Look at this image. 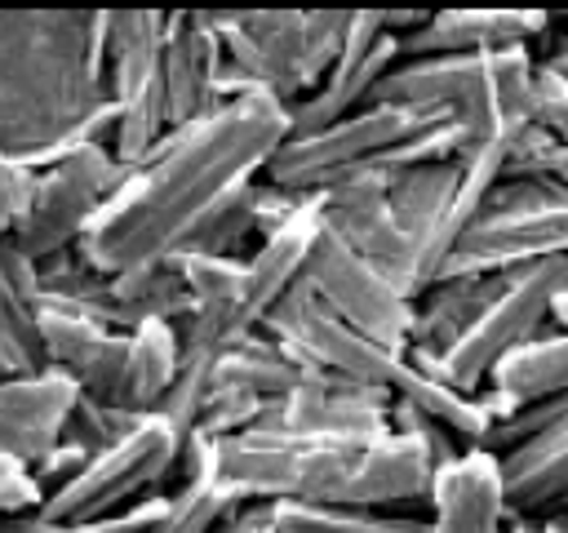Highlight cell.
<instances>
[{
	"instance_id": "26",
	"label": "cell",
	"mask_w": 568,
	"mask_h": 533,
	"mask_svg": "<svg viewBox=\"0 0 568 533\" xmlns=\"http://www.w3.org/2000/svg\"><path fill=\"white\" fill-rule=\"evenodd\" d=\"M186 338L169 320H146L129 333V360H124V382H120V409L129 413H155L169 386L182 373Z\"/></svg>"
},
{
	"instance_id": "6",
	"label": "cell",
	"mask_w": 568,
	"mask_h": 533,
	"mask_svg": "<svg viewBox=\"0 0 568 533\" xmlns=\"http://www.w3.org/2000/svg\"><path fill=\"white\" fill-rule=\"evenodd\" d=\"M124 178H129V169L102 142H80L71 151H62L49 169H36L27 209L9 240L36 262L80 249L84 231L93 227V218L120 191Z\"/></svg>"
},
{
	"instance_id": "1",
	"label": "cell",
	"mask_w": 568,
	"mask_h": 533,
	"mask_svg": "<svg viewBox=\"0 0 568 533\" xmlns=\"http://www.w3.org/2000/svg\"><path fill=\"white\" fill-rule=\"evenodd\" d=\"M293 133L288 102L253 93L173 129L102 204L80 240V258L102 275L173 262L195 227L244 182H257Z\"/></svg>"
},
{
	"instance_id": "2",
	"label": "cell",
	"mask_w": 568,
	"mask_h": 533,
	"mask_svg": "<svg viewBox=\"0 0 568 533\" xmlns=\"http://www.w3.org/2000/svg\"><path fill=\"white\" fill-rule=\"evenodd\" d=\"M106 9H0V151L49 169L80 142L111 147Z\"/></svg>"
},
{
	"instance_id": "19",
	"label": "cell",
	"mask_w": 568,
	"mask_h": 533,
	"mask_svg": "<svg viewBox=\"0 0 568 533\" xmlns=\"http://www.w3.org/2000/svg\"><path fill=\"white\" fill-rule=\"evenodd\" d=\"M430 533H501L510 515L506 484H501V457L488 449H466L453 466L435 475L430 489Z\"/></svg>"
},
{
	"instance_id": "20",
	"label": "cell",
	"mask_w": 568,
	"mask_h": 533,
	"mask_svg": "<svg viewBox=\"0 0 568 533\" xmlns=\"http://www.w3.org/2000/svg\"><path fill=\"white\" fill-rule=\"evenodd\" d=\"M550 22L546 9H435L426 27L404 36V58H439V53H488L515 49L541 36Z\"/></svg>"
},
{
	"instance_id": "35",
	"label": "cell",
	"mask_w": 568,
	"mask_h": 533,
	"mask_svg": "<svg viewBox=\"0 0 568 533\" xmlns=\"http://www.w3.org/2000/svg\"><path fill=\"white\" fill-rule=\"evenodd\" d=\"M31 182H36V169H27L18 155L0 151V240L13 235V227H18L22 209H27Z\"/></svg>"
},
{
	"instance_id": "32",
	"label": "cell",
	"mask_w": 568,
	"mask_h": 533,
	"mask_svg": "<svg viewBox=\"0 0 568 533\" xmlns=\"http://www.w3.org/2000/svg\"><path fill=\"white\" fill-rule=\"evenodd\" d=\"M257 195L262 182H244L240 191H231L186 240L182 253H209V258H240L244 240L257 235Z\"/></svg>"
},
{
	"instance_id": "3",
	"label": "cell",
	"mask_w": 568,
	"mask_h": 533,
	"mask_svg": "<svg viewBox=\"0 0 568 533\" xmlns=\"http://www.w3.org/2000/svg\"><path fill=\"white\" fill-rule=\"evenodd\" d=\"M368 440L293 435V431H240L209 435L217 480L235 502H337Z\"/></svg>"
},
{
	"instance_id": "23",
	"label": "cell",
	"mask_w": 568,
	"mask_h": 533,
	"mask_svg": "<svg viewBox=\"0 0 568 533\" xmlns=\"http://www.w3.org/2000/svg\"><path fill=\"white\" fill-rule=\"evenodd\" d=\"M169 13L160 9H111L106 13V98L120 107L164 71Z\"/></svg>"
},
{
	"instance_id": "37",
	"label": "cell",
	"mask_w": 568,
	"mask_h": 533,
	"mask_svg": "<svg viewBox=\"0 0 568 533\" xmlns=\"http://www.w3.org/2000/svg\"><path fill=\"white\" fill-rule=\"evenodd\" d=\"M44 506V489L31 471H0V520L4 515H31Z\"/></svg>"
},
{
	"instance_id": "15",
	"label": "cell",
	"mask_w": 568,
	"mask_h": 533,
	"mask_svg": "<svg viewBox=\"0 0 568 533\" xmlns=\"http://www.w3.org/2000/svg\"><path fill=\"white\" fill-rule=\"evenodd\" d=\"M390 386L351 382L337 373H306L284 400H266L257 426L293 431V435H342V440H373L390 431Z\"/></svg>"
},
{
	"instance_id": "24",
	"label": "cell",
	"mask_w": 568,
	"mask_h": 533,
	"mask_svg": "<svg viewBox=\"0 0 568 533\" xmlns=\"http://www.w3.org/2000/svg\"><path fill=\"white\" fill-rule=\"evenodd\" d=\"M501 484L510 515H532L555 502H568V418L532 444L501 453Z\"/></svg>"
},
{
	"instance_id": "30",
	"label": "cell",
	"mask_w": 568,
	"mask_h": 533,
	"mask_svg": "<svg viewBox=\"0 0 568 533\" xmlns=\"http://www.w3.org/2000/svg\"><path fill=\"white\" fill-rule=\"evenodd\" d=\"M275 533H430V520L328 502H275Z\"/></svg>"
},
{
	"instance_id": "40",
	"label": "cell",
	"mask_w": 568,
	"mask_h": 533,
	"mask_svg": "<svg viewBox=\"0 0 568 533\" xmlns=\"http://www.w3.org/2000/svg\"><path fill=\"white\" fill-rule=\"evenodd\" d=\"M0 533H102V524H53L40 511H31V515H4Z\"/></svg>"
},
{
	"instance_id": "25",
	"label": "cell",
	"mask_w": 568,
	"mask_h": 533,
	"mask_svg": "<svg viewBox=\"0 0 568 533\" xmlns=\"http://www.w3.org/2000/svg\"><path fill=\"white\" fill-rule=\"evenodd\" d=\"M493 289H497V275H453V280H435V284L413 302L408 351L448 355L453 342L479 320V311L488 306Z\"/></svg>"
},
{
	"instance_id": "29",
	"label": "cell",
	"mask_w": 568,
	"mask_h": 533,
	"mask_svg": "<svg viewBox=\"0 0 568 533\" xmlns=\"http://www.w3.org/2000/svg\"><path fill=\"white\" fill-rule=\"evenodd\" d=\"M213 378L226 382V386H244V391H253L257 400H284V395L306 378V369H302L275 338L248 333V338H240L235 346H226V351L213 360Z\"/></svg>"
},
{
	"instance_id": "27",
	"label": "cell",
	"mask_w": 568,
	"mask_h": 533,
	"mask_svg": "<svg viewBox=\"0 0 568 533\" xmlns=\"http://www.w3.org/2000/svg\"><path fill=\"white\" fill-rule=\"evenodd\" d=\"M178 471H182V484L169 493V511H164V520H160L155 533H213L240 502L217 480L209 435L195 431L182 444V466Z\"/></svg>"
},
{
	"instance_id": "8",
	"label": "cell",
	"mask_w": 568,
	"mask_h": 533,
	"mask_svg": "<svg viewBox=\"0 0 568 533\" xmlns=\"http://www.w3.org/2000/svg\"><path fill=\"white\" fill-rule=\"evenodd\" d=\"M178 466H182V435L169 426V418L146 413L124 440H115L111 449L93 453L89 466L71 484L49 493L40 515L53 520V524L106 520V515L133 506V497L138 502H142V493L151 497V489L160 480H169Z\"/></svg>"
},
{
	"instance_id": "11",
	"label": "cell",
	"mask_w": 568,
	"mask_h": 533,
	"mask_svg": "<svg viewBox=\"0 0 568 533\" xmlns=\"http://www.w3.org/2000/svg\"><path fill=\"white\" fill-rule=\"evenodd\" d=\"M302 280L311 284V293L342 315L351 329H359L364 338L382 342L386 351H408V333H413V298H404L377 266H368L328 222L315 235V249L306 258Z\"/></svg>"
},
{
	"instance_id": "7",
	"label": "cell",
	"mask_w": 568,
	"mask_h": 533,
	"mask_svg": "<svg viewBox=\"0 0 568 533\" xmlns=\"http://www.w3.org/2000/svg\"><path fill=\"white\" fill-rule=\"evenodd\" d=\"M368 107H413L430 115H448L462 133V155L515 138L501 129L497 111V62L488 53H439V58H404L373 89ZM457 155V160H462Z\"/></svg>"
},
{
	"instance_id": "36",
	"label": "cell",
	"mask_w": 568,
	"mask_h": 533,
	"mask_svg": "<svg viewBox=\"0 0 568 533\" xmlns=\"http://www.w3.org/2000/svg\"><path fill=\"white\" fill-rule=\"evenodd\" d=\"M89 457H93V453H84L80 444H67V440H62V444H58V449H53V453L31 471V475L40 480V489H44V497H49V493H58L62 484H71V480L89 466Z\"/></svg>"
},
{
	"instance_id": "28",
	"label": "cell",
	"mask_w": 568,
	"mask_h": 533,
	"mask_svg": "<svg viewBox=\"0 0 568 533\" xmlns=\"http://www.w3.org/2000/svg\"><path fill=\"white\" fill-rule=\"evenodd\" d=\"M390 391H395V400H404L408 409H417V413H426L430 422H439L444 431H453L466 449H484L488 435H493V426H497L493 413H488V404H484L479 395H466V391H457L453 382H444V378L417 369L408 355H404V369L395 373Z\"/></svg>"
},
{
	"instance_id": "13",
	"label": "cell",
	"mask_w": 568,
	"mask_h": 533,
	"mask_svg": "<svg viewBox=\"0 0 568 533\" xmlns=\"http://www.w3.org/2000/svg\"><path fill=\"white\" fill-rule=\"evenodd\" d=\"M226 62L253 76L280 102H302L315 93L311 36L302 9H209Z\"/></svg>"
},
{
	"instance_id": "9",
	"label": "cell",
	"mask_w": 568,
	"mask_h": 533,
	"mask_svg": "<svg viewBox=\"0 0 568 533\" xmlns=\"http://www.w3.org/2000/svg\"><path fill=\"white\" fill-rule=\"evenodd\" d=\"M430 120H439V115L413 111V107H359L355 115H346V120H337L328 129L288 133L280 142V151L271 155L262 182H271L280 191H293V195H315L333 178H342L355 164L382 155L386 147H395L399 138L417 133Z\"/></svg>"
},
{
	"instance_id": "16",
	"label": "cell",
	"mask_w": 568,
	"mask_h": 533,
	"mask_svg": "<svg viewBox=\"0 0 568 533\" xmlns=\"http://www.w3.org/2000/svg\"><path fill=\"white\" fill-rule=\"evenodd\" d=\"M75 400H80V386L58 369H44L36 378H4L0 382V449L18 466L36 471L62 444Z\"/></svg>"
},
{
	"instance_id": "31",
	"label": "cell",
	"mask_w": 568,
	"mask_h": 533,
	"mask_svg": "<svg viewBox=\"0 0 568 533\" xmlns=\"http://www.w3.org/2000/svg\"><path fill=\"white\" fill-rule=\"evenodd\" d=\"M44 369H49V355L40 338V306L0 280V382L36 378Z\"/></svg>"
},
{
	"instance_id": "17",
	"label": "cell",
	"mask_w": 568,
	"mask_h": 533,
	"mask_svg": "<svg viewBox=\"0 0 568 533\" xmlns=\"http://www.w3.org/2000/svg\"><path fill=\"white\" fill-rule=\"evenodd\" d=\"M40 338H44L49 369L67 373L93 400H106V404L120 400L129 333H115L67 306H40Z\"/></svg>"
},
{
	"instance_id": "18",
	"label": "cell",
	"mask_w": 568,
	"mask_h": 533,
	"mask_svg": "<svg viewBox=\"0 0 568 533\" xmlns=\"http://www.w3.org/2000/svg\"><path fill=\"white\" fill-rule=\"evenodd\" d=\"M226 53L209 22V9H182L169 13L164 36V93H169V120L173 129H186L217 111V71Z\"/></svg>"
},
{
	"instance_id": "14",
	"label": "cell",
	"mask_w": 568,
	"mask_h": 533,
	"mask_svg": "<svg viewBox=\"0 0 568 533\" xmlns=\"http://www.w3.org/2000/svg\"><path fill=\"white\" fill-rule=\"evenodd\" d=\"M395 62H404V44H399V36L386 31V9H355L351 13V36H346L333 71L324 76V84L288 107L293 133L328 129V124L355 115L359 107H368L373 89L382 84V76Z\"/></svg>"
},
{
	"instance_id": "39",
	"label": "cell",
	"mask_w": 568,
	"mask_h": 533,
	"mask_svg": "<svg viewBox=\"0 0 568 533\" xmlns=\"http://www.w3.org/2000/svg\"><path fill=\"white\" fill-rule=\"evenodd\" d=\"M213 533H275V502H240Z\"/></svg>"
},
{
	"instance_id": "34",
	"label": "cell",
	"mask_w": 568,
	"mask_h": 533,
	"mask_svg": "<svg viewBox=\"0 0 568 533\" xmlns=\"http://www.w3.org/2000/svg\"><path fill=\"white\" fill-rule=\"evenodd\" d=\"M142 418H146V413H129V409H120V404H106V400H93V395L80 391L62 440H67V444H80L84 453H102V449H111L115 440H124Z\"/></svg>"
},
{
	"instance_id": "10",
	"label": "cell",
	"mask_w": 568,
	"mask_h": 533,
	"mask_svg": "<svg viewBox=\"0 0 568 533\" xmlns=\"http://www.w3.org/2000/svg\"><path fill=\"white\" fill-rule=\"evenodd\" d=\"M262 333L275 338L306 373H337V378H351V382L390 386L395 373L404 369L399 351H386L382 342L364 338L342 315H333L311 293L306 280L284 293V302L262 320Z\"/></svg>"
},
{
	"instance_id": "12",
	"label": "cell",
	"mask_w": 568,
	"mask_h": 533,
	"mask_svg": "<svg viewBox=\"0 0 568 533\" xmlns=\"http://www.w3.org/2000/svg\"><path fill=\"white\" fill-rule=\"evenodd\" d=\"M320 195L324 222L368 262L377 266L404 298H422V266H417V249L408 244L395 209H390V173L377 164H355L351 173L333 178Z\"/></svg>"
},
{
	"instance_id": "5",
	"label": "cell",
	"mask_w": 568,
	"mask_h": 533,
	"mask_svg": "<svg viewBox=\"0 0 568 533\" xmlns=\"http://www.w3.org/2000/svg\"><path fill=\"white\" fill-rule=\"evenodd\" d=\"M546 258H568V195L550 178H501L435 280L506 275Z\"/></svg>"
},
{
	"instance_id": "22",
	"label": "cell",
	"mask_w": 568,
	"mask_h": 533,
	"mask_svg": "<svg viewBox=\"0 0 568 533\" xmlns=\"http://www.w3.org/2000/svg\"><path fill=\"white\" fill-rule=\"evenodd\" d=\"M555 395H568V329H559V324L541 329L532 342L510 351L493 369L488 386L479 391V400L488 404L493 422L510 418L524 404L555 400Z\"/></svg>"
},
{
	"instance_id": "41",
	"label": "cell",
	"mask_w": 568,
	"mask_h": 533,
	"mask_svg": "<svg viewBox=\"0 0 568 533\" xmlns=\"http://www.w3.org/2000/svg\"><path fill=\"white\" fill-rule=\"evenodd\" d=\"M550 324H559V329H568V293H559V298H555V311H550Z\"/></svg>"
},
{
	"instance_id": "38",
	"label": "cell",
	"mask_w": 568,
	"mask_h": 533,
	"mask_svg": "<svg viewBox=\"0 0 568 533\" xmlns=\"http://www.w3.org/2000/svg\"><path fill=\"white\" fill-rule=\"evenodd\" d=\"M537 98H541V124L568 142V80L555 71H537Z\"/></svg>"
},
{
	"instance_id": "4",
	"label": "cell",
	"mask_w": 568,
	"mask_h": 533,
	"mask_svg": "<svg viewBox=\"0 0 568 533\" xmlns=\"http://www.w3.org/2000/svg\"><path fill=\"white\" fill-rule=\"evenodd\" d=\"M559 293H568V258H546V262L506 271V275H497V289H493L488 306L479 311V320L453 342L448 355H426V351H404V355L417 369L453 382L457 391L479 395L488 386L493 369L550 324Z\"/></svg>"
},
{
	"instance_id": "33",
	"label": "cell",
	"mask_w": 568,
	"mask_h": 533,
	"mask_svg": "<svg viewBox=\"0 0 568 533\" xmlns=\"http://www.w3.org/2000/svg\"><path fill=\"white\" fill-rule=\"evenodd\" d=\"M209 391H213V355H182V373H178V382L169 386V395L160 400V418H169V426L182 435V444L195 435V426H200V409H204V400H209Z\"/></svg>"
},
{
	"instance_id": "42",
	"label": "cell",
	"mask_w": 568,
	"mask_h": 533,
	"mask_svg": "<svg viewBox=\"0 0 568 533\" xmlns=\"http://www.w3.org/2000/svg\"><path fill=\"white\" fill-rule=\"evenodd\" d=\"M550 182H555V187H559V191L568 195V178H550Z\"/></svg>"
},
{
	"instance_id": "21",
	"label": "cell",
	"mask_w": 568,
	"mask_h": 533,
	"mask_svg": "<svg viewBox=\"0 0 568 533\" xmlns=\"http://www.w3.org/2000/svg\"><path fill=\"white\" fill-rule=\"evenodd\" d=\"M430 489H435V466H430L426 449L399 431H386L364 444L346 489L328 506L382 511L395 502H430Z\"/></svg>"
}]
</instances>
